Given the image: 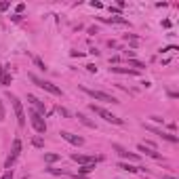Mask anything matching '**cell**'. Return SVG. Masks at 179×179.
<instances>
[{"label":"cell","mask_w":179,"mask_h":179,"mask_svg":"<svg viewBox=\"0 0 179 179\" xmlns=\"http://www.w3.org/2000/svg\"><path fill=\"white\" fill-rule=\"evenodd\" d=\"M88 110H91V112H95L97 116H101V118H103L105 122H112V124H122V122H124L122 118H118V116H114L112 112H107L105 107H101V105H95V103H88Z\"/></svg>","instance_id":"obj_1"},{"label":"cell","mask_w":179,"mask_h":179,"mask_svg":"<svg viewBox=\"0 0 179 179\" xmlns=\"http://www.w3.org/2000/svg\"><path fill=\"white\" fill-rule=\"evenodd\" d=\"M30 120H32V127H34L36 133H40V135L47 133V122H44V116H40L36 110H30Z\"/></svg>","instance_id":"obj_2"},{"label":"cell","mask_w":179,"mask_h":179,"mask_svg":"<svg viewBox=\"0 0 179 179\" xmlns=\"http://www.w3.org/2000/svg\"><path fill=\"white\" fill-rule=\"evenodd\" d=\"M30 80L36 84V86H40V88H44V91H49V93H53V95H61V88L59 86H55V84H51L49 80H42V78H38V76H30Z\"/></svg>","instance_id":"obj_3"},{"label":"cell","mask_w":179,"mask_h":179,"mask_svg":"<svg viewBox=\"0 0 179 179\" xmlns=\"http://www.w3.org/2000/svg\"><path fill=\"white\" fill-rule=\"evenodd\" d=\"M8 99H11V103H13V110H15V116H17L19 127H23V124H25V114H23V105H21V101L17 99L15 95H11V93H8Z\"/></svg>","instance_id":"obj_4"},{"label":"cell","mask_w":179,"mask_h":179,"mask_svg":"<svg viewBox=\"0 0 179 179\" xmlns=\"http://www.w3.org/2000/svg\"><path fill=\"white\" fill-rule=\"evenodd\" d=\"M82 91L86 95H91L93 99H99V101H105V103H118V99H114L112 95H107L103 91H93V88H86V86H82Z\"/></svg>","instance_id":"obj_5"},{"label":"cell","mask_w":179,"mask_h":179,"mask_svg":"<svg viewBox=\"0 0 179 179\" xmlns=\"http://www.w3.org/2000/svg\"><path fill=\"white\" fill-rule=\"evenodd\" d=\"M59 135L63 137L65 141H70L72 146H82V143H84V139L80 137V135H74V133H70V131H61Z\"/></svg>","instance_id":"obj_6"},{"label":"cell","mask_w":179,"mask_h":179,"mask_svg":"<svg viewBox=\"0 0 179 179\" xmlns=\"http://www.w3.org/2000/svg\"><path fill=\"white\" fill-rule=\"evenodd\" d=\"M116 152H118V154L122 156V158H127V160H139V154H133V152H127V150H124L122 146H118V143H114V146H112Z\"/></svg>","instance_id":"obj_7"},{"label":"cell","mask_w":179,"mask_h":179,"mask_svg":"<svg viewBox=\"0 0 179 179\" xmlns=\"http://www.w3.org/2000/svg\"><path fill=\"white\" fill-rule=\"evenodd\" d=\"M28 99H30V103L34 105V110H36V112H38L40 116H44V114H47V107H44V103H42L40 99H36V97H34V95H28Z\"/></svg>","instance_id":"obj_8"},{"label":"cell","mask_w":179,"mask_h":179,"mask_svg":"<svg viewBox=\"0 0 179 179\" xmlns=\"http://www.w3.org/2000/svg\"><path fill=\"white\" fill-rule=\"evenodd\" d=\"M148 131H152V133H156V135H160L162 139H166V141H171V143H177L179 141V137L177 135H171V133H162L160 129H154V127H148Z\"/></svg>","instance_id":"obj_9"},{"label":"cell","mask_w":179,"mask_h":179,"mask_svg":"<svg viewBox=\"0 0 179 179\" xmlns=\"http://www.w3.org/2000/svg\"><path fill=\"white\" fill-rule=\"evenodd\" d=\"M137 150H139V152H143L146 156H152V158H156V160H162V156H160L158 152H154L152 148H148L146 143H139V146H137Z\"/></svg>","instance_id":"obj_10"},{"label":"cell","mask_w":179,"mask_h":179,"mask_svg":"<svg viewBox=\"0 0 179 179\" xmlns=\"http://www.w3.org/2000/svg\"><path fill=\"white\" fill-rule=\"evenodd\" d=\"M72 160H76L78 164H91V162H95L93 156H80V154H72Z\"/></svg>","instance_id":"obj_11"},{"label":"cell","mask_w":179,"mask_h":179,"mask_svg":"<svg viewBox=\"0 0 179 179\" xmlns=\"http://www.w3.org/2000/svg\"><path fill=\"white\" fill-rule=\"evenodd\" d=\"M19 154H21V139H15L13 141V148H11V156L13 158H19Z\"/></svg>","instance_id":"obj_12"},{"label":"cell","mask_w":179,"mask_h":179,"mask_svg":"<svg viewBox=\"0 0 179 179\" xmlns=\"http://www.w3.org/2000/svg\"><path fill=\"white\" fill-rule=\"evenodd\" d=\"M114 74H129V76H137V70H129V68H110Z\"/></svg>","instance_id":"obj_13"},{"label":"cell","mask_w":179,"mask_h":179,"mask_svg":"<svg viewBox=\"0 0 179 179\" xmlns=\"http://www.w3.org/2000/svg\"><path fill=\"white\" fill-rule=\"evenodd\" d=\"M118 169H122V171H131V173H135V171H146L143 166H131V164H124V162H120Z\"/></svg>","instance_id":"obj_14"},{"label":"cell","mask_w":179,"mask_h":179,"mask_svg":"<svg viewBox=\"0 0 179 179\" xmlns=\"http://www.w3.org/2000/svg\"><path fill=\"white\" fill-rule=\"evenodd\" d=\"M59 158H61L59 154H51V152H49V154H44V162H49V164H53V162H57Z\"/></svg>","instance_id":"obj_15"},{"label":"cell","mask_w":179,"mask_h":179,"mask_svg":"<svg viewBox=\"0 0 179 179\" xmlns=\"http://www.w3.org/2000/svg\"><path fill=\"white\" fill-rule=\"evenodd\" d=\"M78 120L82 122V124H86V127H91V129H95V122H91V120H88V118H86L84 114H78Z\"/></svg>","instance_id":"obj_16"},{"label":"cell","mask_w":179,"mask_h":179,"mask_svg":"<svg viewBox=\"0 0 179 179\" xmlns=\"http://www.w3.org/2000/svg\"><path fill=\"white\" fill-rule=\"evenodd\" d=\"M93 169H95V162H91V164H82V169H78V173L84 175V173H91Z\"/></svg>","instance_id":"obj_17"},{"label":"cell","mask_w":179,"mask_h":179,"mask_svg":"<svg viewBox=\"0 0 179 179\" xmlns=\"http://www.w3.org/2000/svg\"><path fill=\"white\" fill-rule=\"evenodd\" d=\"M124 40L131 42V44H139V38H137V36H133V34H124Z\"/></svg>","instance_id":"obj_18"},{"label":"cell","mask_w":179,"mask_h":179,"mask_svg":"<svg viewBox=\"0 0 179 179\" xmlns=\"http://www.w3.org/2000/svg\"><path fill=\"white\" fill-rule=\"evenodd\" d=\"M129 65H133V68H137V70H141V68H146V63H141L139 59H129Z\"/></svg>","instance_id":"obj_19"},{"label":"cell","mask_w":179,"mask_h":179,"mask_svg":"<svg viewBox=\"0 0 179 179\" xmlns=\"http://www.w3.org/2000/svg\"><path fill=\"white\" fill-rule=\"evenodd\" d=\"M32 143H34V148H44V141H42L40 137H34Z\"/></svg>","instance_id":"obj_20"},{"label":"cell","mask_w":179,"mask_h":179,"mask_svg":"<svg viewBox=\"0 0 179 179\" xmlns=\"http://www.w3.org/2000/svg\"><path fill=\"white\" fill-rule=\"evenodd\" d=\"M34 63H36V65H38L40 70H47V65H44V61H42L40 57H34Z\"/></svg>","instance_id":"obj_21"},{"label":"cell","mask_w":179,"mask_h":179,"mask_svg":"<svg viewBox=\"0 0 179 179\" xmlns=\"http://www.w3.org/2000/svg\"><path fill=\"white\" fill-rule=\"evenodd\" d=\"M57 114H59V116H63V118H70V112L65 110V107H57Z\"/></svg>","instance_id":"obj_22"},{"label":"cell","mask_w":179,"mask_h":179,"mask_svg":"<svg viewBox=\"0 0 179 179\" xmlns=\"http://www.w3.org/2000/svg\"><path fill=\"white\" fill-rule=\"evenodd\" d=\"M11 80H13L11 76H8V74H4V78L0 80V84H4V86H6V84H11Z\"/></svg>","instance_id":"obj_23"},{"label":"cell","mask_w":179,"mask_h":179,"mask_svg":"<svg viewBox=\"0 0 179 179\" xmlns=\"http://www.w3.org/2000/svg\"><path fill=\"white\" fill-rule=\"evenodd\" d=\"M49 173H53V175H65L63 171H59V169H47Z\"/></svg>","instance_id":"obj_24"},{"label":"cell","mask_w":179,"mask_h":179,"mask_svg":"<svg viewBox=\"0 0 179 179\" xmlns=\"http://www.w3.org/2000/svg\"><path fill=\"white\" fill-rule=\"evenodd\" d=\"M8 6H11V2H8V0H4V2H0V11H6Z\"/></svg>","instance_id":"obj_25"},{"label":"cell","mask_w":179,"mask_h":179,"mask_svg":"<svg viewBox=\"0 0 179 179\" xmlns=\"http://www.w3.org/2000/svg\"><path fill=\"white\" fill-rule=\"evenodd\" d=\"M0 179H13V169H11V171H6L2 177H0Z\"/></svg>","instance_id":"obj_26"},{"label":"cell","mask_w":179,"mask_h":179,"mask_svg":"<svg viewBox=\"0 0 179 179\" xmlns=\"http://www.w3.org/2000/svg\"><path fill=\"white\" fill-rule=\"evenodd\" d=\"M173 51H179V49L177 47H166V49H162L160 53H173Z\"/></svg>","instance_id":"obj_27"},{"label":"cell","mask_w":179,"mask_h":179,"mask_svg":"<svg viewBox=\"0 0 179 179\" xmlns=\"http://www.w3.org/2000/svg\"><path fill=\"white\" fill-rule=\"evenodd\" d=\"M23 11H25V4H23V2H21V4H17V15H21Z\"/></svg>","instance_id":"obj_28"},{"label":"cell","mask_w":179,"mask_h":179,"mask_svg":"<svg viewBox=\"0 0 179 179\" xmlns=\"http://www.w3.org/2000/svg\"><path fill=\"white\" fill-rule=\"evenodd\" d=\"M91 6H95V8H101V6H103V4H101V2H99V0H93V2H91Z\"/></svg>","instance_id":"obj_29"},{"label":"cell","mask_w":179,"mask_h":179,"mask_svg":"<svg viewBox=\"0 0 179 179\" xmlns=\"http://www.w3.org/2000/svg\"><path fill=\"white\" fill-rule=\"evenodd\" d=\"M110 13H116V15L120 17V8H116V6H110Z\"/></svg>","instance_id":"obj_30"},{"label":"cell","mask_w":179,"mask_h":179,"mask_svg":"<svg viewBox=\"0 0 179 179\" xmlns=\"http://www.w3.org/2000/svg\"><path fill=\"white\" fill-rule=\"evenodd\" d=\"M0 120H4V107H2V101H0Z\"/></svg>","instance_id":"obj_31"},{"label":"cell","mask_w":179,"mask_h":179,"mask_svg":"<svg viewBox=\"0 0 179 179\" xmlns=\"http://www.w3.org/2000/svg\"><path fill=\"white\" fill-rule=\"evenodd\" d=\"M86 70H88V72H97V68H95L93 63H88V65H86Z\"/></svg>","instance_id":"obj_32"},{"label":"cell","mask_w":179,"mask_h":179,"mask_svg":"<svg viewBox=\"0 0 179 179\" xmlns=\"http://www.w3.org/2000/svg\"><path fill=\"white\" fill-rule=\"evenodd\" d=\"M4 74H6V72L2 70V65H0V80H2V78H4Z\"/></svg>","instance_id":"obj_33"},{"label":"cell","mask_w":179,"mask_h":179,"mask_svg":"<svg viewBox=\"0 0 179 179\" xmlns=\"http://www.w3.org/2000/svg\"><path fill=\"white\" fill-rule=\"evenodd\" d=\"M162 179H177V177H171V175H164Z\"/></svg>","instance_id":"obj_34"}]
</instances>
